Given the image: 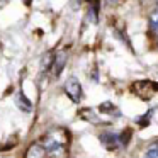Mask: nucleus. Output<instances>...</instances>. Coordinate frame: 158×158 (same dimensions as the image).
<instances>
[{
  "label": "nucleus",
  "mask_w": 158,
  "mask_h": 158,
  "mask_svg": "<svg viewBox=\"0 0 158 158\" xmlns=\"http://www.w3.org/2000/svg\"><path fill=\"white\" fill-rule=\"evenodd\" d=\"M150 27H151V31L158 32V7L150 14Z\"/></svg>",
  "instance_id": "nucleus-8"
},
{
  "label": "nucleus",
  "mask_w": 158,
  "mask_h": 158,
  "mask_svg": "<svg viewBox=\"0 0 158 158\" xmlns=\"http://www.w3.org/2000/svg\"><path fill=\"white\" fill-rule=\"evenodd\" d=\"M46 155L49 158H68V139L61 131H49L41 141Z\"/></svg>",
  "instance_id": "nucleus-1"
},
{
  "label": "nucleus",
  "mask_w": 158,
  "mask_h": 158,
  "mask_svg": "<svg viewBox=\"0 0 158 158\" xmlns=\"http://www.w3.org/2000/svg\"><path fill=\"white\" fill-rule=\"evenodd\" d=\"M24 4H26V5H31V4H32V0H24Z\"/></svg>",
  "instance_id": "nucleus-11"
},
{
  "label": "nucleus",
  "mask_w": 158,
  "mask_h": 158,
  "mask_svg": "<svg viewBox=\"0 0 158 158\" xmlns=\"http://www.w3.org/2000/svg\"><path fill=\"white\" fill-rule=\"evenodd\" d=\"M65 63H66V53L65 51H60L58 55H55V61H53V73L55 77H58L61 73V70L65 68Z\"/></svg>",
  "instance_id": "nucleus-5"
},
{
  "label": "nucleus",
  "mask_w": 158,
  "mask_h": 158,
  "mask_svg": "<svg viewBox=\"0 0 158 158\" xmlns=\"http://www.w3.org/2000/svg\"><path fill=\"white\" fill-rule=\"evenodd\" d=\"M63 89H65V94L72 99L73 104H80V100H82V85H80L77 77H68Z\"/></svg>",
  "instance_id": "nucleus-2"
},
{
  "label": "nucleus",
  "mask_w": 158,
  "mask_h": 158,
  "mask_svg": "<svg viewBox=\"0 0 158 158\" xmlns=\"http://www.w3.org/2000/svg\"><path fill=\"white\" fill-rule=\"evenodd\" d=\"M100 110H102V112H110V110H116V107L112 106V102H104L102 106H100Z\"/></svg>",
  "instance_id": "nucleus-10"
},
{
  "label": "nucleus",
  "mask_w": 158,
  "mask_h": 158,
  "mask_svg": "<svg viewBox=\"0 0 158 158\" xmlns=\"http://www.w3.org/2000/svg\"><path fill=\"white\" fill-rule=\"evenodd\" d=\"M53 61H55V53L53 51H48L41 60V72L46 73L49 68H53Z\"/></svg>",
  "instance_id": "nucleus-7"
},
{
  "label": "nucleus",
  "mask_w": 158,
  "mask_h": 158,
  "mask_svg": "<svg viewBox=\"0 0 158 158\" xmlns=\"http://www.w3.org/2000/svg\"><path fill=\"white\" fill-rule=\"evenodd\" d=\"M15 104H17V107H19L21 110H24V112H29V110H32L31 100H29L22 92H17V95H15Z\"/></svg>",
  "instance_id": "nucleus-6"
},
{
  "label": "nucleus",
  "mask_w": 158,
  "mask_h": 158,
  "mask_svg": "<svg viewBox=\"0 0 158 158\" xmlns=\"http://www.w3.org/2000/svg\"><path fill=\"white\" fill-rule=\"evenodd\" d=\"M143 158H158V144H153L150 146L146 151H144Z\"/></svg>",
  "instance_id": "nucleus-9"
},
{
  "label": "nucleus",
  "mask_w": 158,
  "mask_h": 158,
  "mask_svg": "<svg viewBox=\"0 0 158 158\" xmlns=\"http://www.w3.org/2000/svg\"><path fill=\"white\" fill-rule=\"evenodd\" d=\"M156 5H158V0H156Z\"/></svg>",
  "instance_id": "nucleus-12"
},
{
  "label": "nucleus",
  "mask_w": 158,
  "mask_h": 158,
  "mask_svg": "<svg viewBox=\"0 0 158 158\" xmlns=\"http://www.w3.org/2000/svg\"><path fill=\"white\" fill-rule=\"evenodd\" d=\"M44 156H46V151L41 143H32L26 151V158H44Z\"/></svg>",
  "instance_id": "nucleus-4"
},
{
  "label": "nucleus",
  "mask_w": 158,
  "mask_h": 158,
  "mask_svg": "<svg viewBox=\"0 0 158 158\" xmlns=\"http://www.w3.org/2000/svg\"><path fill=\"white\" fill-rule=\"evenodd\" d=\"M99 139H100V143H102V146L106 148V150H110V151L117 150V148L121 146L119 136H117V134H114V133H110V131L102 133V134L99 136Z\"/></svg>",
  "instance_id": "nucleus-3"
}]
</instances>
